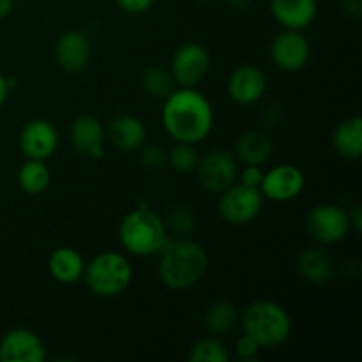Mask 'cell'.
Wrapping results in <instances>:
<instances>
[{
    "label": "cell",
    "mask_w": 362,
    "mask_h": 362,
    "mask_svg": "<svg viewBox=\"0 0 362 362\" xmlns=\"http://www.w3.org/2000/svg\"><path fill=\"white\" fill-rule=\"evenodd\" d=\"M161 119L172 140L197 145L211 134L214 110L197 87H179L165 99Z\"/></svg>",
    "instance_id": "6da1fadb"
},
{
    "label": "cell",
    "mask_w": 362,
    "mask_h": 362,
    "mask_svg": "<svg viewBox=\"0 0 362 362\" xmlns=\"http://www.w3.org/2000/svg\"><path fill=\"white\" fill-rule=\"evenodd\" d=\"M209 269V255L197 240L179 237L166 240L159 251V279L172 290H187L202 281Z\"/></svg>",
    "instance_id": "7a4b0ae2"
},
{
    "label": "cell",
    "mask_w": 362,
    "mask_h": 362,
    "mask_svg": "<svg viewBox=\"0 0 362 362\" xmlns=\"http://www.w3.org/2000/svg\"><path fill=\"white\" fill-rule=\"evenodd\" d=\"M239 320L244 334L257 339L262 349L283 345L292 334V318L288 311L271 299H258L251 303Z\"/></svg>",
    "instance_id": "3957f363"
},
{
    "label": "cell",
    "mask_w": 362,
    "mask_h": 362,
    "mask_svg": "<svg viewBox=\"0 0 362 362\" xmlns=\"http://www.w3.org/2000/svg\"><path fill=\"white\" fill-rule=\"evenodd\" d=\"M119 239L124 250L134 257L158 255L168 240L165 221L145 207L134 209L124 216L119 226Z\"/></svg>",
    "instance_id": "277c9868"
},
{
    "label": "cell",
    "mask_w": 362,
    "mask_h": 362,
    "mask_svg": "<svg viewBox=\"0 0 362 362\" xmlns=\"http://www.w3.org/2000/svg\"><path fill=\"white\" fill-rule=\"evenodd\" d=\"M83 279L94 296L115 297L131 285L133 267L122 253L106 251L85 264Z\"/></svg>",
    "instance_id": "5b68a950"
},
{
    "label": "cell",
    "mask_w": 362,
    "mask_h": 362,
    "mask_svg": "<svg viewBox=\"0 0 362 362\" xmlns=\"http://www.w3.org/2000/svg\"><path fill=\"white\" fill-rule=\"evenodd\" d=\"M264 204L265 198L260 187L233 182L223 193H219L218 211L219 216L230 225H247L260 216Z\"/></svg>",
    "instance_id": "8992f818"
},
{
    "label": "cell",
    "mask_w": 362,
    "mask_h": 362,
    "mask_svg": "<svg viewBox=\"0 0 362 362\" xmlns=\"http://www.w3.org/2000/svg\"><path fill=\"white\" fill-rule=\"evenodd\" d=\"M194 172L198 173V180L204 189L219 194L232 186L239 177V161L232 152L212 148L207 154L200 156Z\"/></svg>",
    "instance_id": "52a82bcc"
},
{
    "label": "cell",
    "mask_w": 362,
    "mask_h": 362,
    "mask_svg": "<svg viewBox=\"0 0 362 362\" xmlns=\"http://www.w3.org/2000/svg\"><path fill=\"white\" fill-rule=\"evenodd\" d=\"M170 71L179 87H197L211 71V53L200 42H184L173 53Z\"/></svg>",
    "instance_id": "ba28073f"
},
{
    "label": "cell",
    "mask_w": 362,
    "mask_h": 362,
    "mask_svg": "<svg viewBox=\"0 0 362 362\" xmlns=\"http://www.w3.org/2000/svg\"><path fill=\"white\" fill-rule=\"evenodd\" d=\"M306 228L311 239L320 244H336L350 232L349 212L334 204L315 205L306 218Z\"/></svg>",
    "instance_id": "9c48e42d"
},
{
    "label": "cell",
    "mask_w": 362,
    "mask_h": 362,
    "mask_svg": "<svg viewBox=\"0 0 362 362\" xmlns=\"http://www.w3.org/2000/svg\"><path fill=\"white\" fill-rule=\"evenodd\" d=\"M271 60L278 69L296 73L306 67L311 57V45L300 30H285L271 42Z\"/></svg>",
    "instance_id": "30bf717a"
},
{
    "label": "cell",
    "mask_w": 362,
    "mask_h": 362,
    "mask_svg": "<svg viewBox=\"0 0 362 362\" xmlns=\"http://www.w3.org/2000/svg\"><path fill=\"white\" fill-rule=\"evenodd\" d=\"M46 357H48L46 345L30 329H11L0 339L2 362H45Z\"/></svg>",
    "instance_id": "8fae6325"
},
{
    "label": "cell",
    "mask_w": 362,
    "mask_h": 362,
    "mask_svg": "<svg viewBox=\"0 0 362 362\" xmlns=\"http://www.w3.org/2000/svg\"><path fill=\"white\" fill-rule=\"evenodd\" d=\"M306 186L303 170L293 165H278L264 172L260 191L272 202H290L299 197Z\"/></svg>",
    "instance_id": "7c38bea8"
},
{
    "label": "cell",
    "mask_w": 362,
    "mask_h": 362,
    "mask_svg": "<svg viewBox=\"0 0 362 362\" xmlns=\"http://www.w3.org/2000/svg\"><path fill=\"white\" fill-rule=\"evenodd\" d=\"M59 147V131L49 120L34 119L20 133V148L27 159L46 161Z\"/></svg>",
    "instance_id": "4fadbf2b"
},
{
    "label": "cell",
    "mask_w": 362,
    "mask_h": 362,
    "mask_svg": "<svg viewBox=\"0 0 362 362\" xmlns=\"http://www.w3.org/2000/svg\"><path fill=\"white\" fill-rule=\"evenodd\" d=\"M71 144L78 154L90 159H101L105 156L106 127L94 115H78L69 129Z\"/></svg>",
    "instance_id": "5bb4252c"
},
{
    "label": "cell",
    "mask_w": 362,
    "mask_h": 362,
    "mask_svg": "<svg viewBox=\"0 0 362 362\" xmlns=\"http://www.w3.org/2000/svg\"><path fill=\"white\" fill-rule=\"evenodd\" d=\"M92 55L90 39L80 30H66L55 42V60L64 73L78 74L88 66Z\"/></svg>",
    "instance_id": "9a60e30c"
},
{
    "label": "cell",
    "mask_w": 362,
    "mask_h": 362,
    "mask_svg": "<svg viewBox=\"0 0 362 362\" xmlns=\"http://www.w3.org/2000/svg\"><path fill=\"white\" fill-rule=\"evenodd\" d=\"M228 95L237 105H255L264 98L267 90V76L260 67L253 64H244L232 71L228 76Z\"/></svg>",
    "instance_id": "2e32d148"
},
{
    "label": "cell",
    "mask_w": 362,
    "mask_h": 362,
    "mask_svg": "<svg viewBox=\"0 0 362 362\" xmlns=\"http://www.w3.org/2000/svg\"><path fill=\"white\" fill-rule=\"evenodd\" d=\"M317 0H271V14L283 28L304 30L315 21Z\"/></svg>",
    "instance_id": "e0dca14e"
},
{
    "label": "cell",
    "mask_w": 362,
    "mask_h": 362,
    "mask_svg": "<svg viewBox=\"0 0 362 362\" xmlns=\"http://www.w3.org/2000/svg\"><path fill=\"white\" fill-rule=\"evenodd\" d=\"M106 140L119 151L134 152L147 140V129L138 117L117 115L108 122Z\"/></svg>",
    "instance_id": "ac0fdd59"
},
{
    "label": "cell",
    "mask_w": 362,
    "mask_h": 362,
    "mask_svg": "<svg viewBox=\"0 0 362 362\" xmlns=\"http://www.w3.org/2000/svg\"><path fill=\"white\" fill-rule=\"evenodd\" d=\"M272 144L271 136L260 129L246 131L239 136L235 144V159L243 165H264L272 156Z\"/></svg>",
    "instance_id": "d6986e66"
},
{
    "label": "cell",
    "mask_w": 362,
    "mask_h": 362,
    "mask_svg": "<svg viewBox=\"0 0 362 362\" xmlns=\"http://www.w3.org/2000/svg\"><path fill=\"white\" fill-rule=\"evenodd\" d=\"M49 274L62 285H74L83 279L85 260L73 247H59L48 260Z\"/></svg>",
    "instance_id": "ffe728a7"
},
{
    "label": "cell",
    "mask_w": 362,
    "mask_h": 362,
    "mask_svg": "<svg viewBox=\"0 0 362 362\" xmlns=\"http://www.w3.org/2000/svg\"><path fill=\"white\" fill-rule=\"evenodd\" d=\"M297 271L300 278L313 285H324L331 281L334 274V262L325 253L324 250L311 247V250L303 251L297 260Z\"/></svg>",
    "instance_id": "44dd1931"
},
{
    "label": "cell",
    "mask_w": 362,
    "mask_h": 362,
    "mask_svg": "<svg viewBox=\"0 0 362 362\" xmlns=\"http://www.w3.org/2000/svg\"><path fill=\"white\" fill-rule=\"evenodd\" d=\"M332 147L345 159H359L362 156V119L349 117L336 126L332 133Z\"/></svg>",
    "instance_id": "7402d4cb"
},
{
    "label": "cell",
    "mask_w": 362,
    "mask_h": 362,
    "mask_svg": "<svg viewBox=\"0 0 362 362\" xmlns=\"http://www.w3.org/2000/svg\"><path fill=\"white\" fill-rule=\"evenodd\" d=\"M239 322V311L230 300H216L205 311L204 325L214 336L228 334Z\"/></svg>",
    "instance_id": "603a6c76"
},
{
    "label": "cell",
    "mask_w": 362,
    "mask_h": 362,
    "mask_svg": "<svg viewBox=\"0 0 362 362\" xmlns=\"http://www.w3.org/2000/svg\"><path fill=\"white\" fill-rule=\"evenodd\" d=\"M52 182V172L48 165L39 159H27L18 170V184L28 194L45 193Z\"/></svg>",
    "instance_id": "cb8c5ba5"
},
{
    "label": "cell",
    "mask_w": 362,
    "mask_h": 362,
    "mask_svg": "<svg viewBox=\"0 0 362 362\" xmlns=\"http://www.w3.org/2000/svg\"><path fill=\"white\" fill-rule=\"evenodd\" d=\"M177 83L173 80L172 71L161 66H151L144 71L141 74V88L147 95L154 99H161L165 101L173 90H175Z\"/></svg>",
    "instance_id": "d4e9b609"
},
{
    "label": "cell",
    "mask_w": 362,
    "mask_h": 362,
    "mask_svg": "<svg viewBox=\"0 0 362 362\" xmlns=\"http://www.w3.org/2000/svg\"><path fill=\"white\" fill-rule=\"evenodd\" d=\"M200 154L197 151V145L193 144H180L177 141L170 152L166 154V163L179 173H191L197 170Z\"/></svg>",
    "instance_id": "484cf974"
},
{
    "label": "cell",
    "mask_w": 362,
    "mask_h": 362,
    "mask_svg": "<svg viewBox=\"0 0 362 362\" xmlns=\"http://www.w3.org/2000/svg\"><path fill=\"white\" fill-rule=\"evenodd\" d=\"M191 362H228L230 354L226 346L216 338H204L193 345L189 352Z\"/></svg>",
    "instance_id": "4316f807"
},
{
    "label": "cell",
    "mask_w": 362,
    "mask_h": 362,
    "mask_svg": "<svg viewBox=\"0 0 362 362\" xmlns=\"http://www.w3.org/2000/svg\"><path fill=\"white\" fill-rule=\"evenodd\" d=\"M165 226H168L175 235L187 237L193 232L194 226H197V216H194V212L187 205H173L170 209L168 216H166Z\"/></svg>",
    "instance_id": "83f0119b"
},
{
    "label": "cell",
    "mask_w": 362,
    "mask_h": 362,
    "mask_svg": "<svg viewBox=\"0 0 362 362\" xmlns=\"http://www.w3.org/2000/svg\"><path fill=\"white\" fill-rule=\"evenodd\" d=\"M140 159L147 168L159 170L166 163V152L158 144H144L140 148Z\"/></svg>",
    "instance_id": "f1b7e54d"
},
{
    "label": "cell",
    "mask_w": 362,
    "mask_h": 362,
    "mask_svg": "<svg viewBox=\"0 0 362 362\" xmlns=\"http://www.w3.org/2000/svg\"><path fill=\"white\" fill-rule=\"evenodd\" d=\"M260 350H262L260 343H258L255 338H251V336L244 334V332H243V336L237 339L235 352H237V357H239L240 361H255Z\"/></svg>",
    "instance_id": "f546056e"
},
{
    "label": "cell",
    "mask_w": 362,
    "mask_h": 362,
    "mask_svg": "<svg viewBox=\"0 0 362 362\" xmlns=\"http://www.w3.org/2000/svg\"><path fill=\"white\" fill-rule=\"evenodd\" d=\"M240 182L251 187H260L264 179V168L260 165H244L243 172H239Z\"/></svg>",
    "instance_id": "4dcf8cb0"
},
{
    "label": "cell",
    "mask_w": 362,
    "mask_h": 362,
    "mask_svg": "<svg viewBox=\"0 0 362 362\" xmlns=\"http://www.w3.org/2000/svg\"><path fill=\"white\" fill-rule=\"evenodd\" d=\"M117 6L127 14H144L152 9L156 0H115Z\"/></svg>",
    "instance_id": "1f68e13d"
},
{
    "label": "cell",
    "mask_w": 362,
    "mask_h": 362,
    "mask_svg": "<svg viewBox=\"0 0 362 362\" xmlns=\"http://www.w3.org/2000/svg\"><path fill=\"white\" fill-rule=\"evenodd\" d=\"M343 11L346 16L357 20L362 16V0H343Z\"/></svg>",
    "instance_id": "d6a6232c"
},
{
    "label": "cell",
    "mask_w": 362,
    "mask_h": 362,
    "mask_svg": "<svg viewBox=\"0 0 362 362\" xmlns=\"http://www.w3.org/2000/svg\"><path fill=\"white\" fill-rule=\"evenodd\" d=\"M14 78H7L4 76V74H0V108H2L4 105H6V101L9 99V94H11V88H13L14 85Z\"/></svg>",
    "instance_id": "836d02e7"
},
{
    "label": "cell",
    "mask_w": 362,
    "mask_h": 362,
    "mask_svg": "<svg viewBox=\"0 0 362 362\" xmlns=\"http://www.w3.org/2000/svg\"><path fill=\"white\" fill-rule=\"evenodd\" d=\"M349 218H350V226H352L356 232H361L362 230V214H361V207H354L352 212H349Z\"/></svg>",
    "instance_id": "e575fe53"
},
{
    "label": "cell",
    "mask_w": 362,
    "mask_h": 362,
    "mask_svg": "<svg viewBox=\"0 0 362 362\" xmlns=\"http://www.w3.org/2000/svg\"><path fill=\"white\" fill-rule=\"evenodd\" d=\"M14 7V0H0V20L9 16L13 13Z\"/></svg>",
    "instance_id": "d590c367"
},
{
    "label": "cell",
    "mask_w": 362,
    "mask_h": 362,
    "mask_svg": "<svg viewBox=\"0 0 362 362\" xmlns=\"http://www.w3.org/2000/svg\"><path fill=\"white\" fill-rule=\"evenodd\" d=\"M228 4L232 7H237V9H244L251 4V0H228Z\"/></svg>",
    "instance_id": "8d00e7d4"
},
{
    "label": "cell",
    "mask_w": 362,
    "mask_h": 362,
    "mask_svg": "<svg viewBox=\"0 0 362 362\" xmlns=\"http://www.w3.org/2000/svg\"><path fill=\"white\" fill-rule=\"evenodd\" d=\"M204 2H214V0H204Z\"/></svg>",
    "instance_id": "74e56055"
}]
</instances>
